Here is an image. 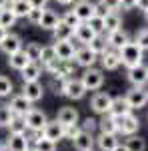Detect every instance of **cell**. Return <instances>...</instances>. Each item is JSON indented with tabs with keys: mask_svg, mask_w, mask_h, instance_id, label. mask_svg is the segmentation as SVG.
Returning a JSON list of instances; mask_svg holds the SVG:
<instances>
[{
	"mask_svg": "<svg viewBox=\"0 0 148 151\" xmlns=\"http://www.w3.org/2000/svg\"><path fill=\"white\" fill-rule=\"evenodd\" d=\"M118 55H120V63L126 69H134L138 65H142V60H144V50L138 47L134 40H128L124 47L118 50Z\"/></svg>",
	"mask_w": 148,
	"mask_h": 151,
	"instance_id": "1",
	"label": "cell"
},
{
	"mask_svg": "<svg viewBox=\"0 0 148 151\" xmlns=\"http://www.w3.org/2000/svg\"><path fill=\"white\" fill-rule=\"evenodd\" d=\"M60 95L66 97V99H72V101H80L86 95V87L82 85L80 79L70 77L66 81H60Z\"/></svg>",
	"mask_w": 148,
	"mask_h": 151,
	"instance_id": "2",
	"label": "cell"
},
{
	"mask_svg": "<svg viewBox=\"0 0 148 151\" xmlns=\"http://www.w3.org/2000/svg\"><path fill=\"white\" fill-rule=\"evenodd\" d=\"M80 81L86 87V91H98V89H102V85H104V70L96 69V67H88L80 75Z\"/></svg>",
	"mask_w": 148,
	"mask_h": 151,
	"instance_id": "3",
	"label": "cell"
},
{
	"mask_svg": "<svg viewBox=\"0 0 148 151\" xmlns=\"http://www.w3.org/2000/svg\"><path fill=\"white\" fill-rule=\"evenodd\" d=\"M24 123H26V129H30V131H44L46 123H48V117H46V113L42 109L32 107L24 115Z\"/></svg>",
	"mask_w": 148,
	"mask_h": 151,
	"instance_id": "4",
	"label": "cell"
},
{
	"mask_svg": "<svg viewBox=\"0 0 148 151\" xmlns=\"http://www.w3.org/2000/svg\"><path fill=\"white\" fill-rule=\"evenodd\" d=\"M112 99H114V97H112L110 93L98 91V93L92 95V99H90V109L96 113V115H106V113H110Z\"/></svg>",
	"mask_w": 148,
	"mask_h": 151,
	"instance_id": "5",
	"label": "cell"
},
{
	"mask_svg": "<svg viewBox=\"0 0 148 151\" xmlns=\"http://www.w3.org/2000/svg\"><path fill=\"white\" fill-rule=\"evenodd\" d=\"M124 97H126V101H128L132 111L134 109H142L148 103V89H144V87H132Z\"/></svg>",
	"mask_w": 148,
	"mask_h": 151,
	"instance_id": "6",
	"label": "cell"
},
{
	"mask_svg": "<svg viewBox=\"0 0 148 151\" xmlns=\"http://www.w3.org/2000/svg\"><path fill=\"white\" fill-rule=\"evenodd\" d=\"M96 60H98V55L92 52L86 45H82L80 48H76V52H74V65H76V67L88 69V67H94V65H96Z\"/></svg>",
	"mask_w": 148,
	"mask_h": 151,
	"instance_id": "7",
	"label": "cell"
},
{
	"mask_svg": "<svg viewBox=\"0 0 148 151\" xmlns=\"http://www.w3.org/2000/svg\"><path fill=\"white\" fill-rule=\"evenodd\" d=\"M126 79L132 87H146L148 83V67L142 63L134 69H126Z\"/></svg>",
	"mask_w": 148,
	"mask_h": 151,
	"instance_id": "8",
	"label": "cell"
},
{
	"mask_svg": "<svg viewBox=\"0 0 148 151\" xmlns=\"http://www.w3.org/2000/svg\"><path fill=\"white\" fill-rule=\"evenodd\" d=\"M22 95L30 101V103H38L44 97V85L40 81H30L22 85Z\"/></svg>",
	"mask_w": 148,
	"mask_h": 151,
	"instance_id": "9",
	"label": "cell"
},
{
	"mask_svg": "<svg viewBox=\"0 0 148 151\" xmlns=\"http://www.w3.org/2000/svg\"><path fill=\"white\" fill-rule=\"evenodd\" d=\"M72 10H74V14L78 16L82 22H88L92 16L96 14V4H92L90 0H76Z\"/></svg>",
	"mask_w": 148,
	"mask_h": 151,
	"instance_id": "10",
	"label": "cell"
},
{
	"mask_svg": "<svg viewBox=\"0 0 148 151\" xmlns=\"http://www.w3.org/2000/svg\"><path fill=\"white\" fill-rule=\"evenodd\" d=\"M118 125H120L118 133H122L124 137H128V135L138 133V129H140V119H138L134 113H128L126 117H122V119L118 121Z\"/></svg>",
	"mask_w": 148,
	"mask_h": 151,
	"instance_id": "11",
	"label": "cell"
},
{
	"mask_svg": "<svg viewBox=\"0 0 148 151\" xmlns=\"http://www.w3.org/2000/svg\"><path fill=\"white\" fill-rule=\"evenodd\" d=\"M24 45H22V38L18 35H14V32H8V35L2 38V42H0V50L4 52V55H12V52H18V50H22Z\"/></svg>",
	"mask_w": 148,
	"mask_h": 151,
	"instance_id": "12",
	"label": "cell"
},
{
	"mask_svg": "<svg viewBox=\"0 0 148 151\" xmlns=\"http://www.w3.org/2000/svg\"><path fill=\"white\" fill-rule=\"evenodd\" d=\"M128 40H130V35H128L126 30H122V28H116L112 32H106V42H108V47L114 48V50H120Z\"/></svg>",
	"mask_w": 148,
	"mask_h": 151,
	"instance_id": "13",
	"label": "cell"
},
{
	"mask_svg": "<svg viewBox=\"0 0 148 151\" xmlns=\"http://www.w3.org/2000/svg\"><path fill=\"white\" fill-rule=\"evenodd\" d=\"M54 50H56V57L60 60H72L74 63L76 47L72 45V40H54Z\"/></svg>",
	"mask_w": 148,
	"mask_h": 151,
	"instance_id": "14",
	"label": "cell"
},
{
	"mask_svg": "<svg viewBox=\"0 0 148 151\" xmlns=\"http://www.w3.org/2000/svg\"><path fill=\"white\" fill-rule=\"evenodd\" d=\"M98 58H100L102 70H116L120 65H122V63H120V55H118V50H114V48L104 50Z\"/></svg>",
	"mask_w": 148,
	"mask_h": 151,
	"instance_id": "15",
	"label": "cell"
},
{
	"mask_svg": "<svg viewBox=\"0 0 148 151\" xmlns=\"http://www.w3.org/2000/svg\"><path fill=\"white\" fill-rule=\"evenodd\" d=\"M8 107H10V111L14 113V115H18V117H24L30 109H32V103L24 97L22 93L20 95H16V97H12L10 99V103H8Z\"/></svg>",
	"mask_w": 148,
	"mask_h": 151,
	"instance_id": "16",
	"label": "cell"
},
{
	"mask_svg": "<svg viewBox=\"0 0 148 151\" xmlns=\"http://www.w3.org/2000/svg\"><path fill=\"white\" fill-rule=\"evenodd\" d=\"M72 145H74L76 151H94V147H96V137H94L92 133L80 131L78 137L72 141Z\"/></svg>",
	"mask_w": 148,
	"mask_h": 151,
	"instance_id": "17",
	"label": "cell"
},
{
	"mask_svg": "<svg viewBox=\"0 0 148 151\" xmlns=\"http://www.w3.org/2000/svg\"><path fill=\"white\" fill-rule=\"evenodd\" d=\"M44 137L50 141H54V143H58L60 139H64V125L58 121V119H54V121H48L44 127Z\"/></svg>",
	"mask_w": 148,
	"mask_h": 151,
	"instance_id": "18",
	"label": "cell"
},
{
	"mask_svg": "<svg viewBox=\"0 0 148 151\" xmlns=\"http://www.w3.org/2000/svg\"><path fill=\"white\" fill-rule=\"evenodd\" d=\"M128 113H132V109H130V105H128V101H126V97H114L112 107H110V115L120 121V119L126 117Z\"/></svg>",
	"mask_w": 148,
	"mask_h": 151,
	"instance_id": "19",
	"label": "cell"
},
{
	"mask_svg": "<svg viewBox=\"0 0 148 151\" xmlns=\"http://www.w3.org/2000/svg\"><path fill=\"white\" fill-rule=\"evenodd\" d=\"M118 135L116 133H98L96 135V147L100 151H114L118 145Z\"/></svg>",
	"mask_w": 148,
	"mask_h": 151,
	"instance_id": "20",
	"label": "cell"
},
{
	"mask_svg": "<svg viewBox=\"0 0 148 151\" xmlns=\"http://www.w3.org/2000/svg\"><path fill=\"white\" fill-rule=\"evenodd\" d=\"M56 119L66 127V125H78V111L74 109V107H60L58 109V113H56Z\"/></svg>",
	"mask_w": 148,
	"mask_h": 151,
	"instance_id": "21",
	"label": "cell"
},
{
	"mask_svg": "<svg viewBox=\"0 0 148 151\" xmlns=\"http://www.w3.org/2000/svg\"><path fill=\"white\" fill-rule=\"evenodd\" d=\"M96 36H98V35L90 28V24H88V22H80V26H76V30H74V38H76L78 42H82V45L92 42Z\"/></svg>",
	"mask_w": 148,
	"mask_h": 151,
	"instance_id": "22",
	"label": "cell"
},
{
	"mask_svg": "<svg viewBox=\"0 0 148 151\" xmlns=\"http://www.w3.org/2000/svg\"><path fill=\"white\" fill-rule=\"evenodd\" d=\"M40 75H42V67H40V63H34V60H30V63L20 70V77H22L24 83L38 81V79H40Z\"/></svg>",
	"mask_w": 148,
	"mask_h": 151,
	"instance_id": "23",
	"label": "cell"
},
{
	"mask_svg": "<svg viewBox=\"0 0 148 151\" xmlns=\"http://www.w3.org/2000/svg\"><path fill=\"white\" fill-rule=\"evenodd\" d=\"M30 147V139L24 135H10L8 141H6V149L8 151H26Z\"/></svg>",
	"mask_w": 148,
	"mask_h": 151,
	"instance_id": "24",
	"label": "cell"
},
{
	"mask_svg": "<svg viewBox=\"0 0 148 151\" xmlns=\"http://www.w3.org/2000/svg\"><path fill=\"white\" fill-rule=\"evenodd\" d=\"M58 22H60V16H58L54 10H50V8H44V12H42V18H40V28L42 30H54L58 26Z\"/></svg>",
	"mask_w": 148,
	"mask_h": 151,
	"instance_id": "25",
	"label": "cell"
},
{
	"mask_svg": "<svg viewBox=\"0 0 148 151\" xmlns=\"http://www.w3.org/2000/svg\"><path fill=\"white\" fill-rule=\"evenodd\" d=\"M118 129H120L118 119H114L110 113L102 115V119L98 121V131H100V133H116V135H118Z\"/></svg>",
	"mask_w": 148,
	"mask_h": 151,
	"instance_id": "26",
	"label": "cell"
},
{
	"mask_svg": "<svg viewBox=\"0 0 148 151\" xmlns=\"http://www.w3.org/2000/svg\"><path fill=\"white\" fill-rule=\"evenodd\" d=\"M30 63V58L26 57V52H24V48L22 50H18V52H12V55H8V65H10V69H14V70H20L26 67Z\"/></svg>",
	"mask_w": 148,
	"mask_h": 151,
	"instance_id": "27",
	"label": "cell"
},
{
	"mask_svg": "<svg viewBox=\"0 0 148 151\" xmlns=\"http://www.w3.org/2000/svg\"><path fill=\"white\" fill-rule=\"evenodd\" d=\"M52 36H54V40H72L74 38V28H70L68 24H64L60 20L58 26L52 30Z\"/></svg>",
	"mask_w": 148,
	"mask_h": 151,
	"instance_id": "28",
	"label": "cell"
},
{
	"mask_svg": "<svg viewBox=\"0 0 148 151\" xmlns=\"http://www.w3.org/2000/svg\"><path fill=\"white\" fill-rule=\"evenodd\" d=\"M104 24H106V32H112L116 28H122V16L118 10H110L104 16Z\"/></svg>",
	"mask_w": 148,
	"mask_h": 151,
	"instance_id": "29",
	"label": "cell"
},
{
	"mask_svg": "<svg viewBox=\"0 0 148 151\" xmlns=\"http://www.w3.org/2000/svg\"><path fill=\"white\" fill-rule=\"evenodd\" d=\"M8 6L12 8V12H14L18 18H26V14L30 12V8H32L30 0H12Z\"/></svg>",
	"mask_w": 148,
	"mask_h": 151,
	"instance_id": "30",
	"label": "cell"
},
{
	"mask_svg": "<svg viewBox=\"0 0 148 151\" xmlns=\"http://www.w3.org/2000/svg\"><path fill=\"white\" fill-rule=\"evenodd\" d=\"M124 145L128 147L130 151H146V139L144 137H140L138 133H134V135H128L124 141Z\"/></svg>",
	"mask_w": 148,
	"mask_h": 151,
	"instance_id": "31",
	"label": "cell"
},
{
	"mask_svg": "<svg viewBox=\"0 0 148 151\" xmlns=\"http://www.w3.org/2000/svg\"><path fill=\"white\" fill-rule=\"evenodd\" d=\"M16 20H18V16L12 12L10 6H6V8H2V10H0V26H4L6 30L12 28V26L16 24Z\"/></svg>",
	"mask_w": 148,
	"mask_h": 151,
	"instance_id": "32",
	"label": "cell"
},
{
	"mask_svg": "<svg viewBox=\"0 0 148 151\" xmlns=\"http://www.w3.org/2000/svg\"><path fill=\"white\" fill-rule=\"evenodd\" d=\"M8 131H10V135H24V133H26V123H24V117L14 115V119H12L10 125H8Z\"/></svg>",
	"mask_w": 148,
	"mask_h": 151,
	"instance_id": "33",
	"label": "cell"
},
{
	"mask_svg": "<svg viewBox=\"0 0 148 151\" xmlns=\"http://www.w3.org/2000/svg\"><path fill=\"white\" fill-rule=\"evenodd\" d=\"M86 47L90 48L92 52H96L98 57L102 55L104 50H108V48H110V47H108V42H106V38H102V35H98L96 38H94V40H92V42H88Z\"/></svg>",
	"mask_w": 148,
	"mask_h": 151,
	"instance_id": "34",
	"label": "cell"
},
{
	"mask_svg": "<svg viewBox=\"0 0 148 151\" xmlns=\"http://www.w3.org/2000/svg\"><path fill=\"white\" fill-rule=\"evenodd\" d=\"M24 52H26V57L30 58V60L38 63V60H40V52H42V45H40V42H26Z\"/></svg>",
	"mask_w": 148,
	"mask_h": 151,
	"instance_id": "35",
	"label": "cell"
},
{
	"mask_svg": "<svg viewBox=\"0 0 148 151\" xmlns=\"http://www.w3.org/2000/svg\"><path fill=\"white\" fill-rule=\"evenodd\" d=\"M56 50H54V45H48V47H42V52H40V60L38 63H42V67L46 65H50L52 60H56Z\"/></svg>",
	"mask_w": 148,
	"mask_h": 151,
	"instance_id": "36",
	"label": "cell"
},
{
	"mask_svg": "<svg viewBox=\"0 0 148 151\" xmlns=\"http://www.w3.org/2000/svg\"><path fill=\"white\" fill-rule=\"evenodd\" d=\"M88 24H90V28L96 32V35H104L106 32V24H104V16H100V14H94L90 20H88Z\"/></svg>",
	"mask_w": 148,
	"mask_h": 151,
	"instance_id": "37",
	"label": "cell"
},
{
	"mask_svg": "<svg viewBox=\"0 0 148 151\" xmlns=\"http://www.w3.org/2000/svg\"><path fill=\"white\" fill-rule=\"evenodd\" d=\"M34 149L36 151H56V143L46 139V137H38L34 141Z\"/></svg>",
	"mask_w": 148,
	"mask_h": 151,
	"instance_id": "38",
	"label": "cell"
},
{
	"mask_svg": "<svg viewBox=\"0 0 148 151\" xmlns=\"http://www.w3.org/2000/svg\"><path fill=\"white\" fill-rule=\"evenodd\" d=\"M60 20H62L64 24H68L70 28H74V30H76V26H80V22H82L78 16L74 14V10H66L62 16H60Z\"/></svg>",
	"mask_w": 148,
	"mask_h": 151,
	"instance_id": "39",
	"label": "cell"
},
{
	"mask_svg": "<svg viewBox=\"0 0 148 151\" xmlns=\"http://www.w3.org/2000/svg\"><path fill=\"white\" fill-rule=\"evenodd\" d=\"M14 91V83L8 79V77H4V75H0V99H4V97H8V95Z\"/></svg>",
	"mask_w": 148,
	"mask_h": 151,
	"instance_id": "40",
	"label": "cell"
},
{
	"mask_svg": "<svg viewBox=\"0 0 148 151\" xmlns=\"http://www.w3.org/2000/svg\"><path fill=\"white\" fill-rule=\"evenodd\" d=\"M12 119H14V113L10 111V107L8 105H0V127H8Z\"/></svg>",
	"mask_w": 148,
	"mask_h": 151,
	"instance_id": "41",
	"label": "cell"
},
{
	"mask_svg": "<svg viewBox=\"0 0 148 151\" xmlns=\"http://www.w3.org/2000/svg\"><path fill=\"white\" fill-rule=\"evenodd\" d=\"M134 42H136V45L142 48L144 52L148 50V26H146V28H140V30L136 32V36H134Z\"/></svg>",
	"mask_w": 148,
	"mask_h": 151,
	"instance_id": "42",
	"label": "cell"
},
{
	"mask_svg": "<svg viewBox=\"0 0 148 151\" xmlns=\"http://www.w3.org/2000/svg\"><path fill=\"white\" fill-rule=\"evenodd\" d=\"M42 12H44V8H36V6H32L30 12L26 14V20H28L30 24H34V26H38V24H40V18H42Z\"/></svg>",
	"mask_w": 148,
	"mask_h": 151,
	"instance_id": "43",
	"label": "cell"
},
{
	"mask_svg": "<svg viewBox=\"0 0 148 151\" xmlns=\"http://www.w3.org/2000/svg\"><path fill=\"white\" fill-rule=\"evenodd\" d=\"M80 131H82V129H80V123L78 125H66V127H64V139L74 141L76 137H78Z\"/></svg>",
	"mask_w": 148,
	"mask_h": 151,
	"instance_id": "44",
	"label": "cell"
},
{
	"mask_svg": "<svg viewBox=\"0 0 148 151\" xmlns=\"http://www.w3.org/2000/svg\"><path fill=\"white\" fill-rule=\"evenodd\" d=\"M80 129H82V131H86V133H92L94 129H98V121H96V119H92V117H88V119H84V123L80 125Z\"/></svg>",
	"mask_w": 148,
	"mask_h": 151,
	"instance_id": "45",
	"label": "cell"
},
{
	"mask_svg": "<svg viewBox=\"0 0 148 151\" xmlns=\"http://www.w3.org/2000/svg\"><path fill=\"white\" fill-rule=\"evenodd\" d=\"M98 2H102L108 10H118L120 8V0H98Z\"/></svg>",
	"mask_w": 148,
	"mask_h": 151,
	"instance_id": "46",
	"label": "cell"
},
{
	"mask_svg": "<svg viewBox=\"0 0 148 151\" xmlns=\"http://www.w3.org/2000/svg\"><path fill=\"white\" fill-rule=\"evenodd\" d=\"M136 2H138V0H120V8H124V10H132V8H136Z\"/></svg>",
	"mask_w": 148,
	"mask_h": 151,
	"instance_id": "47",
	"label": "cell"
},
{
	"mask_svg": "<svg viewBox=\"0 0 148 151\" xmlns=\"http://www.w3.org/2000/svg\"><path fill=\"white\" fill-rule=\"evenodd\" d=\"M30 4H32V6H36V8H46L48 0H30Z\"/></svg>",
	"mask_w": 148,
	"mask_h": 151,
	"instance_id": "48",
	"label": "cell"
},
{
	"mask_svg": "<svg viewBox=\"0 0 148 151\" xmlns=\"http://www.w3.org/2000/svg\"><path fill=\"white\" fill-rule=\"evenodd\" d=\"M136 8H138V10H142V12H146L148 10V0H138Z\"/></svg>",
	"mask_w": 148,
	"mask_h": 151,
	"instance_id": "49",
	"label": "cell"
},
{
	"mask_svg": "<svg viewBox=\"0 0 148 151\" xmlns=\"http://www.w3.org/2000/svg\"><path fill=\"white\" fill-rule=\"evenodd\" d=\"M58 4H62V6H70V4H74L76 0H56Z\"/></svg>",
	"mask_w": 148,
	"mask_h": 151,
	"instance_id": "50",
	"label": "cell"
},
{
	"mask_svg": "<svg viewBox=\"0 0 148 151\" xmlns=\"http://www.w3.org/2000/svg\"><path fill=\"white\" fill-rule=\"evenodd\" d=\"M114 151H130V149L126 147L124 143H118V145H116V149H114Z\"/></svg>",
	"mask_w": 148,
	"mask_h": 151,
	"instance_id": "51",
	"label": "cell"
},
{
	"mask_svg": "<svg viewBox=\"0 0 148 151\" xmlns=\"http://www.w3.org/2000/svg\"><path fill=\"white\" fill-rule=\"evenodd\" d=\"M6 35H8V30H6L4 26H0V42H2V38H4Z\"/></svg>",
	"mask_w": 148,
	"mask_h": 151,
	"instance_id": "52",
	"label": "cell"
},
{
	"mask_svg": "<svg viewBox=\"0 0 148 151\" xmlns=\"http://www.w3.org/2000/svg\"><path fill=\"white\" fill-rule=\"evenodd\" d=\"M6 6H8V0H0V10L6 8Z\"/></svg>",
	"mask_w": 148,
	"mask_h": 151,
	"instance_id": "53",
	"label": "cell"
},
{
	"mask_svg": "<svg viewBox=\"0 0 148 151\" xmlns=\"http://www.w3.org/2000/svg\"><path fill=\"white\" fill-rule=\"evenodd\" d=\"M0 151H6V143H2V141H0Z\"/></svg>",
	"mask_w": 148,
	"mask_h": 151,
	"instance_id": "54",
	"label": "cell"
},
{
	"mask_svg": "<svg viewBox=\"0 0 148 151\" xmlns=\"http://www.w3.org/2000/svg\"><path fill=\"white\" fill-rule=\"evenodd\" d=\"M144 18H146V22H148V10H146V12H144Z\"/></svg>",
	"mask_w": 148,
	"mask_h": 151,
	"instance_id": "55",
	"label": "cell"
},
{
	"mask_svg": "<svg viewBox=\"0 0 148 151\" xmlns=\"http://www.w3.org/2000/svg\"><path fill=\"white\" fill-rule=\"evenodd\" d=\"M26 151H36V149H34V147H32V149H30V147H28V149H26Z\"/></svg>",
	"mask_w": 148,
	"mask_h": 151,
	"instance_id": "56",
	"label": "cell"
},
{
	"mask_svg": "<svg viewBox=\"0 0 148 151\" xmlns=\"http://www.w3.org/2000/svg\"><path fill=\"white\" fill-rule=\"evenodd\" d=\"M10 2H12V0H8V4H10Z\"/></svg>",
	"mask_w": 148,
	"mask_h": 151,
	"instance_id": "57",
	"label": "cell"
}]
</instances>
